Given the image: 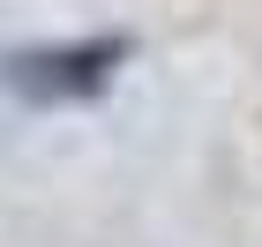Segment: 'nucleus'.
<instances>
[{"mask_svg":"<svg viewBox=\"0 0 262 247\" xmlns=\"http://www.w3.org/2000/svg\"><path fill=\"white\" fill-rule=\"evenodd\" d=\"M135 60V38L127 30H98V38H60V45H15L0 53V90L15 105H38V113H60V105H90L105 98L120 68Z\"/></svg>","mask_w":262,"mask_h":247,"instance_id":"1","label":"nucleus"}]
</instances>
